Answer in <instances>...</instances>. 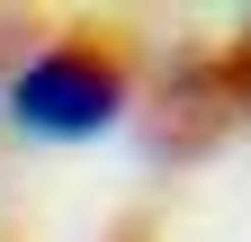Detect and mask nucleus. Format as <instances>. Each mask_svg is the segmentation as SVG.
<instances>
[{
    "instance_id": "obj_1",
    "label": "nucleus",
    "mask_w": 251,
    "mask_h": 242,
    "mask_svg": "<svg viewBox=\"0 0 251 242\" xmlns=\"http://www.w3.org/2000/svg\"><path fill=\"white\" fill-rule=\"evenodd\" d=\"M9 117L27 135H54V144H81V135H108L126 117V81L81 45H54L36 54L18 81H9Z\"/></svg>"
}]
</instances>
